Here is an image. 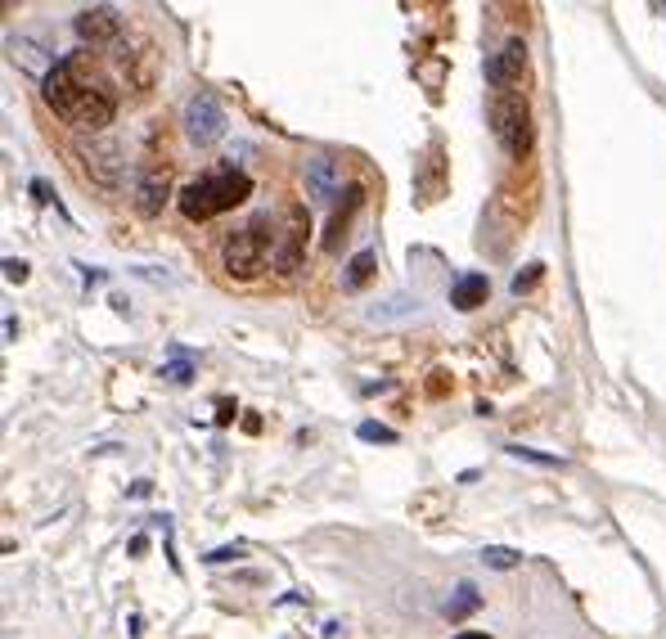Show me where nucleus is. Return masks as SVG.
<instances>
[{"label":"nucleus","mask_w":666,"mask_h":639,"mask_svg":"<svg viewBox=\"0 0 666 639\" xmlns=\"http://www.w3.org/2000/svg\"><path fill=\"white\" fill-rule=\"evenodd\" d=\"M41 95L54 108V117L72 126V131H104L117 117V90L104 72L86 68L77 54H59L41 77Z\"/></svg>","instance_id":"1"},{"label":"nucleus","mask_w":666,"mask_h":639,"mask_svg":"<svg viewBox=\"0 0 666 639\" xmlns=\"http://www.w3.org/2000/svg\"><path fill=\"white\" fill-rule=\"evenodd\" d=\"M257 180L248 176L243 167H216V171H203L198 180H189L185 189L176 194V207L185 221H212V216H225L234 212L239 203H248Z\"/></svg>","instance_id":"2"},{"label":"nucleus","mask_w":666,"mask_h":639,"mask_svg":"<svg viewBox=\"0 0 666 639\" xmlns=\"http://www.w3.org/2000/svg\"><path fill=\"white\" fill-rule=\"evenodd\" d=\"M275 234L279 221L270 212H252L239 230L221 239V270L230 279H257L266 266H275Z\"/></svg>","instance_id":"3"},{"label":"nucleus","mask_w":666,"mask_h":639,"mask_svg":"<svg viewBox=\"0 0 666 639\" xmlns=\"http://www.w3.org/2000/svg\"><path fill=\"white\" fill-rule=\"evenodd\" d=\"M491 131H495L500 149L509 153L513 162H522L531 153V144H536V126H531V108L518 90L491 99Z\"/></svg>","instance_id":"4"},{"label":"nucleus","mask_w":666,"mask_h":639,"mask_svg":"<svg viewBox=\"0 0 666 639\" xmlns=\"http://www.w3.org/2000/svg\"><path fill=\"white\" fill-rule=\"evenodd\" d=\"M306 234H311V221H306L302 203H288L279 212V234H275V270L279 275H293L306 257Z\"/></svg>","instance_id":"5"},{"label":"nucleus","mask_w":666,"mask_h":639,"mask_svg":"<svg viewBox=\"0 0 666 639\" xmlns=\"http://www.w3.org/2000/svg\"><path fill=\"white\" fill-rule=\"evenodd\" d=\"M180 126H185L189 144H198V149H207V144H216L225 135V108L216 104V95H207V90H198L194 99L185 104V117H180Z\"/></svg>","instance_id":"6"},{"label":"nucleus","mask_w":666,"mask_h":639,"mask_svg":"<svg viewBox=\"0 0 666 639\" xmlns=\"http://www.w3.org/2000/svg\"><path fill=\"white\" fill-rule=\"evenodd\" d=\"M522 77H527V41H522V36H509V41L486 59V86H491L495 95H509Z\"/></svg>","instance_id":"7"},{"label":"nucleus","mask_w":666,"mask_h":639,"mask_svg":"<svg viewBox=\"0 0 666 639\" xmlns=\"http://www.w3.org/2000/svg\"><path fill=\"white\" fill-rule=\"evenodd\" d=\"M302 176H306V194H311V203H333V198L342 194V162L324 158V153L306 158Z\"/></svg>","instance_id":"8"},{"label":"nucleus","mask_w":666,"mask_h":639,"mask_svg":"<svg viewBox=\"0 0 666 639\" xmlns=\"http://www.w3.org/2000/svg\"><path fill=\"white\" fill-rule=\"evenodd\" d=\"M77 36H81V41H90V45L117 41V36H122V18H117V9H108V5L81 9V14H77Z\"/></svg>","instance_id":"9"},{"label":"nucleus","mask_w":666,"mask_h":639,"mask_svg":"<svg viewBox=\"0 0 666 639\" xmlns=\"http://www.w3.org/2000/svg\"><path fill=\"white\" fill-rule=\"evenodd\" d=\"M486 297H491V279H486L482 270H468V275H459L455 284H450V306H455V311H477Z\"/></svg>","instance_id":"10"},{"label":"nucleus","mask_w":666,"mask_h":639,"mask_svg":"<svg viewBox=\"0 0 666 639\" xmlns=\"http://www.w3.org/2000/svg\"><path fill=\"white\" fill-rule=\"evenodd\" d=\"M135 207L144 216H158L167 207V171L153 167V171H140V185H135Z\"/></svg>","instance_id":"11"},{"label":"nucleus","mask_w":666,"mask_h":639,"mask_svg":"<svg viewBox=\"0 0 666 639\" xmlns=\"http://www.w3.org/2000/svg\"><path fill=\"white\" fill-rule=\"evenodd\" d=\"M365 203V189H347V198H342V207H333V216H329V230H324V248L329 252H338V239H342V230H347V221H351V212Z\"/></svg>","instance_id":"12"},{"label":"nucleus","mask_w":666,"mask_h":639,"mask_svg":"<svg viewBox=\"0 0 666 639\" xmlns=\"http://www.w3.org/2000/svg\"><path fill=\"white\" fill-rule=\"evenodd\" d=\"M477 608H482V594H477V585L473 581H459L455 594L446 599V617L459 621V617H468V612H477Z\"/></svg>","instance_id":"13"},{"label":"nucleus","mask_w":666,"mask_h":639,"mask_svg":"<svg viewBox=\"0 0 666 639\" xmlns=\"http://www.w3.org/2000/svg\"><path fill=\"white\" fill-rule=\"evenodd\" d=\"M369 275H374V252L360 248L356 257L347 261V279H342V284H347L351 293H356V288H365V284H369Z\"/></svg>","instance_id":"14"},{"label":"nucleus","mask_w":666,"mask_h":639,"mask_svg":"<svg viewBox=\"0 0 666 639\" xmlns=\"http://www.w3.org/2000/svg\"><path fill=\"white\" fill-rule=\"evenodd\" d=\"M477 558H482L486 567H495V572H509V567L522 563V554H518V549H509V545H486Z\"/></svg>","instance_id":"15"},{"label":"nucleus","mask_w":666,"mask_h":639,"mask_svg":"<svg viewBox=\"0 0 666 639\" xmlns=\"http://www.w3.org/2000/svg\"><path fill=\"white\" fill-rule=\"evenodd\" d=\"M513 459H527V464H540V468H563L558 455H545V450H531V446H504Z\"/></svg>","instance_id":"16"},{"label":"nucleus","mask_w":666,"mask_h":639,"mask_svg":"<svg viewBox=\"0 0 666 639\" xmlns=\"http://www.w3.org/2000/svg\"><path fill=\"white\" fill-rule=\"evenodd\" d=\"M356 432H360V441H383V446H396V441H401L392 428H383V423H374V419H365Z\"/></svg>","instance_id":"17"},{"label":"nucleus","mask_w":666,"mask_h":639,"mask_svg":"<svg viewBox=\"0 0 666 639\" xmlns=\"http://www.w3.org/2000/svg\"><path fill=\"white\" fill-rule=\"evenodd\" d=\"M540 275H545V266H540V261H531V266H522L518 275H513V293H531V288L540 284Z\"/></svg>","instance_id":"18"},{"label":"nucleus","mask_w":666,"mask_h":639,"mask_svg":"<svg viewBox=\"0 0 666 639\" xmlns=\"http://www.w3.org/2000/svg\"><path fill=\"white\" fill-rule=\"evenodd\" d=\"M162 378H171V383H189V378H194V365H189V360H171V365H162Z\"/></svg>","instance_id":"19"},{"label":"nucleus","mask_w":666,"mask_h":639,"mask_svg":"<svg viewBox=\"0 0 666 639\" xmlns=\"http://www.w3.org/2000/svg\"><path fill=\"white\" fill-rule=\"evenodd\" d=\"M243 554V545H221V549H212V554H203V563H230V558H239Z\"/></svg>","instance_id":"20"},{"label":"nucleus","mask_w":666,"mask_h":639,"mask_svg":"<svg viewBox=\"0 0 666 639\" xmlns=\"http://www.w3.org/2000/svg\"><path fill=\"white\" fill-rule=\"evenodd\" d=\"M5 279H9V284H23V279H27V261H14V257H9V261H5Z\"/></svg>","instance_id":"21"},{"label":"nucleus","mask_w":666,"mask_h":639,"mask_svg":"<svg viewBox=\"0 0 666 639\" xmlns=\"http://www.w3.org/2000/svg\"><path fill=\"white\" fill-rule=\"evenodd\" d=\"M81 270V279H86V284H99V279H104V270H90V266H77Z\"/></svg>","instance_id":"22"},{"label":"nucleus","mask_w":666,"mask_h":639,"mask_svg":"<svg viewBox=\"0 0 666 639\" xmlns=\"http://www.w3.org/2000/svg\"><path fill=\"white\" fill-rule=\"evenodd\" d=\"M455 639H491V635H486V630H459Z\"/></svg>","instance_id":"23"}]
</instances>
